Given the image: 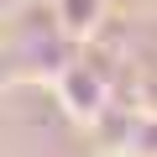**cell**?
<instances>
[{
    "label": "cell",
    "instance_id": "cell-1",
    "mask_svg": "<svg viewBox=\"0 0 157 157\" xmlns=\"http://www.w3.org/2000/svg\"><path fill=\"white\" fill-rule=\"evenodd\" d=\"M58 100L73 121H100L110 105V84L89 68V63H63L58 68Z\"/></svg>",
    "mask_w": 157,
    "mask_h": 157
},
{
    "label": "cell",
    "instance_id": "cell-2",
    "mask_svg": "<svg viewBox=\"0 0 157 157\" xmlns=\"http://www.w3.org/2000/svg\"><path fill=\"white\" fill-rule=\"evenodd\" d=\"M58 21L73 32V37H89L100 26V0H58Z\"/></svg>",
    "mask_w": 157,
    "mask_h": 157
},
{
    "label": "cell",
    "instance_id": "cell-3",
    "mask_svg": "<svg viewBox=\"0 0 157 157\" xmlns=\"http://www.w3.org/2000/svg\"><path fill=\"white\" fill-rule=\"evenodd\" d=\"M0 84H6V68H0Z\"/></svg>",
    "mask_w": 157,
    "mask_h": 157
}]
</instances>
